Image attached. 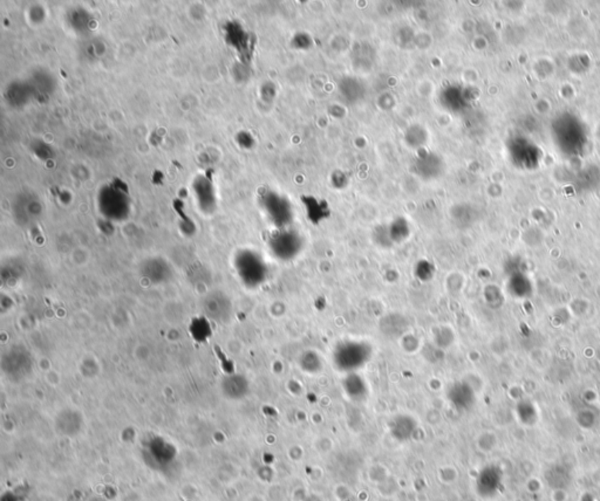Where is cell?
<instances>
[{
    "instance_id": "obj_5",
    "label": "cell",
    "mask_w": 600,
    "mask_h": 501,
    "mask_svg": "<svg viewBox=\"0 0 600 501\" xmlns=\"http://www.w3.org/2000/svg\"><path fill=\"white\" fill-rule=\"evenodd\" d=\"M300 366L307 373H316L320 369V358L316 351H306L300 358Z\"/></svg>"
},
{
    "instance_id": "obj_3",
    "label": "cell",
    "mask_w": 600,
    "mask_h": 501,
    "mask_svg": "<svg viewBox=\"0 0 600 501\" xmlns=\"http://www.w3.org/2000/svg\"><path fill=\"white\" fill-rule=\"evenodd\" d=\"M265 206H266V211H268L270 218L272 219V222L280 227V229H286L287 225L293 218V212H292L290 202L285 197L273 193L266 198Z\"/></svg>"
},
{
    "instance_id": "obj_1",
    "label": "cell",
    "mask_w": 600,
    "mask_h": 501,
    "mask_svg": "<svg viewBox=\"0 0 600 501\" xmlns=\"http://www.w3.org/2000/svg\"><path fill=\"white\" fill-rule=\"evenodd\" d=\"M372 346L360 340H345L336 344L333 351V361L336 368L353 371L363 367L370 358Z\"/></svg>"
},
{
    "instance_id": "obj_6",
    "label": "cell",
    "mask_w": 600,
    "mask_h": 501,
    "mask_svg": "<svg viewBox=\"0 0 600 501\" xmlns=\"http://www.w3.org/2000/svg\"><path fill=\"white\" fill-rule=\"evenodd\" d=\"M196 320L197 321H194V324H195L196 327H198V332L193 334L194 337H195V340H197V341H204V340L208 339L210 334H212L210 331H203V329H202V328L209 326L208 319H205V317H198Z\"/></svg>"
},
{
    "instance_id": "obj_2",
    "label": "cell",
    "mask_w": 600,
    "mask_h": 501,
    "mask_svg": "<svg viewBox=\"0 0 600 501\" xmlns=\"http://www.w3.org/2000/svg\"><path fill=\"white\" fill-rule=\"evenodd\" d=\"M273 254L282 261H292L302 249V239L295 231L280 229L270 241Z\"/></svg>"
},
{
    "instance_id": "obj_4",
    "label": "cell",
    "mask_w": 600,
    "mask_h": 501,
    "mask_svg": "<svg viewBox=\"0 0 600 501\" xmlns=\"http://www.w3.org/2000/svg\"><path fill=\"white\" fill-rule=\"evenodd\" d=\"M244 259H246V265L242 268L243 279L251 286L261 285L266 278V267L264 263L261 261V258L253 256L251 253Z\"/></svg>"
}]
</instances>
